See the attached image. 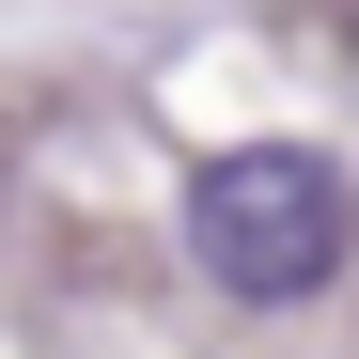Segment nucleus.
Returning <instances> with one entry per match:
<instances>
[{
    "mask_svg": "<svg viewBox=\"0 0 359 359\" xmlns=\"http://www.w3.org/2000/svg\"><path fill=\"white\" fill-rule=\"evenodd\" d=\"M188 266L234 297V313H297V297H328L344 250H359V188H344V156L313 141H234L188 172Z\"/></svg>",
    "mask_w": 359,
    "mask_h": 359,
    "instance_id": "obj_1",
    "label": "nucleus"
}]
</instances>
